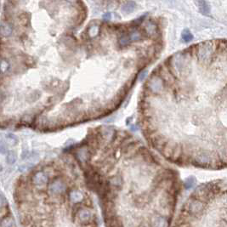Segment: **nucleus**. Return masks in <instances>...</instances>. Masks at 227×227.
<instances>
[{"mask_svg": "<svg viewBox=\"0 0 227 227\" xmlns=\"http://www.w3.org/2000/svg\"><path fill=\"white\" fill-rule=\"evenodd\" d=\"M136 8V3L134 1H128L122 6V11L125 14H130L135 11Z\"/></svg>", "mask_w": 227, "mask_h": 227, "instance_id": "f8f14e48", "label": "nucleus"}, {"mask_svg": "<svg viewBox=\"0 0 227 227\" xmlns=\"http://www.w3.org/2000/svg\"><path fill=\"white\" fill-rule=\"evenodd\" d=\"M118 44H119V45L123 47V48L131 44V40L129 38V34H125V33L122 34L119 37V38H118Z\"/></svg>", "mask_w": 227, "mask_h": 227, "instance_id": "2eb2a0df", "label": "nucleus"}, {"mask_svg": "<svg viewBox=\"0 0 227 227\" xmlns=\"http://www.w3.org/2000/svg\"><path fill=\"white\" fill-rule=\"evenodd\" d=\"M93 181L107 227H172L182 191L173 164L148 143L112 128L100 130Z\"/></svg>", "mask_w": 227, "mask_h": 227, "instance_id": "f257e3e1", "label": "nucleus"}, {"mask_svg": "<svg viewBox=\"0 0 227 227\" xmlns=\"http://www.w3.org/2000/svg\"><path fill=\"white\" fill-rule=\"evenodd\" d=\"M103 18L105 19V20H110L111 18H112V15L110 14V13H106V14H105L104 15H103Z\"/></svg>", "mask_w": 227, "mask_h": 227, "instance_id": "4be33fe9", "label": "nucleus"}, {"mask_svg": "<svg viewBox=\"0 0 227 227\" xmlns=\"http://www.w3.org/2000/svg\"><path fill=\"white\" fill-rule=\"evenodd\" d=\"M47 176L42 172H38L35 175L33 178V181L37 185H44L47 183Z\"/></svg>", "mask_w": 227, "mask_h": 227, "instance_id": "ddd939ff", "label": "nucleus"}, {"mask_svg": "<svg viewBox=\"0 0 227 227\" xmlns=\"http://www.w3.org/2000/svg\"><path fill=\"white\" fill-rule=\"evenodd\" d=\"M79 219L83 222H88L89 220H90L91 219L90 212L88 209H86V208L82 209L80 211V214H79Z\"/></svg>", "mask_w": 227, "mask_h": 227, "instance_id": "dca6fc26", "label": "nucleus"}, {"mask_svg": "<svg viewBox=\"0 0 227 227\" xmlns=\"http://www.w3.org/2000/svg\"><path fill=\"white\" fill-rule=\"evenodd\" d=\"M9 70H10L9 61L5 58L0 59V72L2 74H5V73L9 72Z\"/></svg>", "mask_w": 227, "mask_h": 227, "instance_id": "4468645a", "label": "nucleus"}, {"mask_svg": "<svg viewBox=\"0 0 227 227\" xmlns=\"http://www.w3.org/2000/svg\"><path fill=\"white\" fill-rule=\"evenodd\" d=\"M172 227H227L226 181H210L196 186Z\"/></svg>", "mask_w": 227, "mask_h": 227, "instance_id": "f03ea898", "label": "nucleus"}, {"mask_svg": "<svg viewBox=\"0 0 227 227\" xmlns=\"http://www.w3.org/2000/svg\"><path fill=\"white\" fill-rule=\"evenodd\" d=\"M13 33V28L9 22L2 21L0 23V34L3 38H9Z\"/></svg>", "mask_w": 227, "mask_h": 227, "instance_id": "6e6552de", "label": "nucleus"}, {"mask_svg": "<svg viewBox=\"0 0 227 227\" xmlns=\"http://www.w3.org/2000/svg\"><path fill=\"white\" fill-rule=\"evenodd\" d=\"M197 4H198L199 11L202 14H203L205 15L210 14V6H209V4L208 3V2L206 0H198L197 1Z\"/></svg>", "mask_w": 227, "mask_h": 227, "instance_id": "9d476101", "label": "nucleus"}, {"mask_svg": "<svg viewBox=\"0 0 227 227\" xmlns=\"http://www.w3.org/2000/svg\"><path fill=\"white\" fill-rule=\"evenodd\" d=\"M5 204H6V199L3 195L0 194V207H3Z\"/></svg>", "mask_w": 227, "mask_h": 227, "instance_id": "412c9836", "label": "nucleus"}, {"mask_svg": "<svg viewBox=\"0 0 227 227\" xmlns=\"http://www.w3.org/2000/svg\"><path fill=\"white\" fill-rule=\"evenodd\" d=\"M158 75L163 80V82L168 86H172L175 83V76L169 70V68L165 66H161L158 69Z\"/></svg>", "mask_w": 227, "mask_h": 227, "instance_id": "423d86ee", "label": "nucleus"}, {"mask_svg": "<svg viewBox=\"0 0 227 227\" xmlns=\"http://www.w3.org/2000/svg\"><path fill=\"white\" fill-rule=\"evenodd\" d=\"M181 37H182V39H183L185 42H186V43H189V42L192 41V39H193V35H192L191 33H190L189 30H187V29H185V30H184V31L182 32Z\"/></svg>", "mask_w": 227, "mask_h": 227, "instance_id": "f3484780", "label": "nucleus"}, {"mask_svg": "<svg viewBox=\"0 0 227 227\" xmlns=\"http://www.w3.org/2000/svg\"><path fill=\"white\" fill-rule=\"evenodd\" d=\"M144 32L145 34L150 38H154L158 36V27L156 25L155 22L152 21H148L145 22V27H144Z\"/></svg>", "mask_w": 227, "mask_h": 227, "instance_id": "0eeeda50", "label": "nucleus"}, {"mask_svg": "<svg viewBox=\"0 0 227 227\" xmlns=\"http://www.w3.org/2000/svg\"><path fill=\"white\" fill-rule=\"evenodd\" d=\"M67 2H69V3H75L77 0H66Z\"/></svg>", "mask_w": 227, "mask_h": 227, "instance_id": "5701e85b", "label": "nucleus"}, {"mask_svg": "<svg viewBox=\"0 0 227 227\" xmlns=\"http://www.w3.org/2000/svg\"><path fill=\"white\" fill-rule=\"evenodd\" d=\"M146 74H147V72H146V71H143V72H141L139 73V80H140V81L144 80V78L146 77Z\"/></svg>", "mask_w": 227, "mask_h": 227, "instance_id": "aec40b11", "label": "nucleus"}, {"mask_svg": "<svg viewBox=\"0 0 227 227\" xmlns=\"http://www.w3.org/2000/svg\"><path fill=\"white\" fill-rule=\"evenodd\" d=\"M187 68L186 60L181 54H178L175 56L172 57V62L170 65L169 70L174 76H181L185 72Z\"/></svg>", "mask_w": 227, "mask_h": 227, "instance_id": "39448f33", "label": "nucleus"}, {"mask_svg": "<svg viewBox=\"0 0 227 227\" xmlns=\"http://www.w3.org/2000/svg\"><path fill=\"white\" fill-rule=\"evenodd\" d=\"M129 36L131 42H139L144 39L145 38V34L140 30H138L135 27L129 33Z\"/></svg>", "mask_w": 227, "mask_h": 227, "instance_id": "1a4fd4ad", "label": "nucleus"}, {"mask_svg": "<svg viewBox=\"0 0 227 227\" xmlns=\"http://www.w3.org/2000/svg\"><path fill=\"white\" fill-rule=\"evenodd\" d=\"M146 89L150 96H162L166 91V84L159 75H152L146 84Z\"/></svg>", "mask_w": 227, "mask_h": 227, "instance_id": "20e7f679", "label": "nucleus"}, {"mask_svg": "<svg viewBox=\"0 0 227 227\" xmlns=\"http://www.w3.org/2000/svg\"><path fill=\"white\" fill-rule=\"evenodd\" d=\"M214 50L215 44L213 41H206L199 44L196 49V55L198 60L203 64L210 63L213 59Z\"/></svg>", "mask_w": 227, "mask_h": 227, "instance_id": "7ed1b4c3", "label": "nucleus"}, {"mask_svg": "<svg viewBox=\"0 0 227 227\" xmlns=\"http://www.w3.org/2000/svg\"><path fill=\"white\" fill-rule=\"evenodd\" d=\"M64 190H65V185L60 181H55L49 186V190L51 193L62 192Z\"/></svg>", "mask_w": 227, "mask_h": 227, "instance_id": "9b49d317", "label": "nucleus"}, {"mask_svg": "<svg viewBox=\"0 0 227 227\" xmlns=\"http://www.w3.org/2000/svg\"><path fill=\"white\" fill-rule=\"evenodd\" d=\"M16 159V155L14 151H9L7 155V162L9 163H14Z\"/></svg>", "mask_w": 227, "mask_h": 227, "instance_id": "6ab92c4d", "label": "nucleus"}, {"mask_svg": "<svg viewBox=\"0 0 227 227\" xmlns=\"http://www.w3.org/2000/svg\"><path fill=\"white\" fill-rule=\"evenodd\" d=\"M99 32H100V28H99V27L94 25V26H92V27H90L88 33H89V36H90V38H95V37L99 34Z\"/></svg>", "mask_w": 227, "mask_h": 227, "instance_id": "a211bd4d", "label": "nucleus"}]
</instances>
